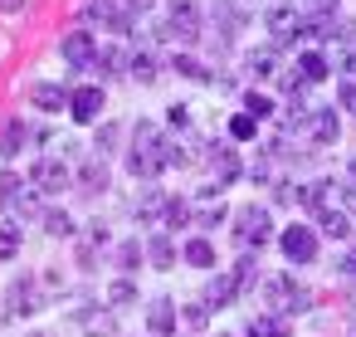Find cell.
Masks as SVG:
<instances>
[{
    "mask_svg": "<svg viewBox=\"0 0 356 337\" xmlns=\"http://www.w3.org/2000/svg\"><path fill=\"white\" fill-rule=\"evenodd\" d=\"M0 210H6L15 225H35V220H44L40 191H35L30 176H20V171H0Z\"/></svg>",
    "mask_w": 356,
    "mask_h": 337,
    "instance_id": "obj_1",
    "label": "cell"
},
{
    "mask_svg": "<svg viewBox=\"0 0 356 337\" xmlns=\"http://www.w3.org/2000/svg\"><path fill=\"white\" fill-rule=\"evenodd\" d=\"M200 30H205V20H200V0H171V6H166V15H161V40L191 49V45L200 40Z\"/></svg>",
    "mask_w": 356,
    "mask_h": 337,
    "instance_id": "obj_2",
    "label": "cell"
},
{
    "mask_svg": "<svg viewBox=\"0 0 356 337\" xmlns=\"http://www.w3.org/2000/svg\"><path fill=\"white\" fill-rule=\"evenodd\" d=\"M264 303H268V313L293 318V313H302V308L312 303V293H307L302 283H293L288 274H268V279H264Z\"/></svg>",
    "mask_w": 356,
    "mask_h": 337,
    "instance_id": "obj_3",
    "label": "cell"
},
{
    "mask_svg": "<svg viewBox=\"0 0 356 337\" xmlns=\"http://www.w3.org/2000/svg\"><path fill=\"white\" fill-rule=\"evenodd\" d=\"M234 240H239V249L259 254V249L273 240V215H268V205H244V210L234 215Z\"/></svg>",
    "mask_w": 356,
    "mask_h": 337,
    "instance_id": "obj_4",
    "label": "cell"
},
{
    "mask_svg": "<svg viewBox=\"0 0 356 337\" xmlns=\"http://www.w3.org/2000/svg\"><path fill=\"white\" fill-rule=\"evenodd\" d=\"M25 176H30V186L40 196H64V186H74V166L64 157H35Z\"/></svg>",
    "mask_w": 356,
    "mask_h": 337,
    "instance_id": "obj_5",
    "label": "cell"
},
{
    "mask_svg": "<svg viewBox=\"0 0 356 337\" xmlns=\"http://www.w3.org/2000/svg\"><path fill=\"white\" fill-rule=\"evenodd\" d=\"M264 30L273 35L278 49H293L298 45V6L293 0H268L264 6Z\"/></svg>",
    "mask_w": 356,
    "mask_h": 337,
    "instance_id": "obj_6",
    "label": "cell"
},
{
    "mask_svg": "<svg viewBox=\"0 0 356 337\" xmlns=\"http://www.w3.org/2000/svg\"><path fill=\"white\" fill-rule=\"evenodd\" d=\"M278 249H283L288 264H312V259H317V230L293 220V225L278 230Z\"/></svg>",
    "mask_w": 356,
    "mask_h": 337,
    "instance_id": "obj_7",
    "label": "cell"
},
{
    "mask_svg": "<svg viewBox=\"0 0 356 337\" xmlns=\"http://www.w3.org/2000/svg\"><path fill=\"white\" fill-rule=\"evenodd\" d=\"M205 166H210V186H215V191H225L229 181H239V176H244V162H239V152H234L229 142H210Z\"/></svg>",
    "mask_w": 356,
    "mask_h": 337,
    "instance_id": "obj_8",
    "label": "cell"
},
{
    "mask_svg": "<svg viewBox=\"0 0 356 337\" xmlns=\"http://www.w3.org/2000/svg\"><path fill=\"white\" fill-rule=\"evenodd\" d=\"M59 59L69 64V69H98V40L88 35V30H74V35H64L59 40Z\"/></svg>",
    "mask_w": 356,
    "mask_h": 337,
    "instance_id": "obj_9",
    "label": "cell"
},
{
    "mask_svg": "<svg viewBox=\"0 0 356 337\" xmlns=\"http://www.w3.org/2000/svg\"><path fill=\"white\" fill-rule=\"evenodd\" d=\"M83 15H88L93 25L118 30V35H132V30H137V15L122 6V0H88V6H83Z\"/></svg>",
    "mask_w": 356,
    "mask_h": 337,
    "instance_id": "obj_10",
    "label": "cell"
},
{
    "mask_svg": "<svg viewBox=\"0 0 356 337\" xmlns=\"http://www.w3.org/2000/svg\"><path fill=\"white\" fill-rule=\"evenodd\" d=\"M147 332H156V337H171V332H181V308H176L166 293L147 303Z\"/></svg>",
    "mask_w": 356,
    "mask_h": 337,
    "instance_id": "obj_11",
    "label": "cell"
},
{
    "mask_svg": "<svg viewBox=\"0 0 356 337\" xmlns=\"http://www.w3.org/2000/svg\"><path fill=\"white\" fill-rule=\"evenodd\" d=\"M307 137H312L317 147H332V142L341 137V113H337V108H317V113H307Z\"/></svg>",
    "mask_w": 356,
    "mask_h": 337,
    "instance_id": "obj_12",
    "label": "cell"
},
{
    "mask_svg": "<svg viewBox=\"0 0 356 337\" xmlns=\"http://www.w3.org/2000/svg\"><path fill=\"white\" fill-rule=\"evenodd\" d=\"M132 59H137V49H127V45H98V69H103V79L132 74Z\"/></svg>",
    "mask_w": 356,
    "mask_h": 337,
    "instance_id": "obj_13",
    "label": "cell"
},
{
    "mask_svg": "<svg viewBox=\"0 0 356 337\" xmlns=\"http://www.w3.org/2000/svg\"><path fill=\"white\" fill-rule=\"evenodd\" d=\"M98 113H103V88H93V84H88V88H74V98H69V118L88 127V123H98Z\"/></svg>",
    "mask_w": 356,
    "mask_h": 337,
    "instance_id": "obj_14",
    "label": "cell"
},
{
    "mask_svg": "<svg viewBox=\"0 0 356 337\" xmlns=\"http://www.w3.org/2000/svg\"><path fill=\"white\" fill-rule=\"evenodd\" d=\"M210 10H215V25H220L225 40H234V35L249 25V10L239 6V0H210Z\"/></svg>",
    "mask_w": 356,
    "mask_h": 337,
    "instance_id": "obj_15",
    "label": "cell"
},
{
    "mask_svg": "<svg viewBox=\"0 0 356 337\" xmlns=\"http://www.w3.org/2000/svg\"><path fill=\"white\" fill-rule=\"evenodd\" d=\"M234 298H239L234 274H210V279H205V293H200V303H205V308H229Z\"/></svg>",
    "mask_w": 356,
    "mask_h": 337,
    "instance_id": "obj_16",
    "label": "cell"
},
{
    "mask_svg": "<svg viewBox=\"0 0 356 337\" xmlns=\"http://www.w3.org/2000/svg\"><path fill=\"white\" fill-rule=\"evenodd\" d=\"M35 137V127L25 123V118H10L6 127H0V157H6V162H15L20 152H25V142Z\"/></svg>",
    "mask_w": 356,
    "mask_h": 337,
    "instance_id": "obj_17",
    "label": "cell"
},
{
    "mask_svg": "<svg viewBox=\"0 0 356 337\" xmlns=\"http://www.w3.org/2000/svg\"><path fill=\"white\" fill-rule=\"evenodd\" d=\"M69 98H74V88H64V84H35V88H30V103L44 108V113H64Z\"/></svg>",
    "mask_w": 356,
    "mask_h": 337,
    "instance_id": "obj_18",
    "label": "cell"
},
{
    "mask_svg": "<svg viewBox=\"0 0 356 337\" xmlns=\"http://www.w3.org/2000/svg\"><path fill=\"white\" fill-rule=\"evenodd\" d=\"M74 186H79V191H88V196H98V191L108 186V157H103V152H98V157H88V162L79 166Z\"/></svg>",
    "mask_w": 356,
    "mask_h": 337,
    "instance_id": "obj_19",
    "label": "cell"
},
{
    "mask_svg": "<svg viewBox=\"0 0 356 337\" xmlns=\"http://www.w3.org/2000/svg\"><path fill=\"white\" fill-rule=\"evenodd\" d=\"M176 254H181V249H176V240H171L166 230L147 240V264H152V269H161V274H166V269H176Z\"/></svg>",
    "mask_w": 356,
    "mask_h": 337,
    "instance_id": "obj_20",
    "label": "cell"
},
{
    "mask_svg": "<svg viewBox=\"0 0 356 337\" xmlns=\"http://www.w3.org/2000/svg\"><path fill=\"white\" fill-rule=\"evenodd\" d=\"M298 74H302L307 84H322V79L332 74V59H327L322 49H298Z\"/></svg>",
    "mask_w": 356,
    "mask_h": 337,
    "instance_id": "obj_21",
    "label": "cell"
},
{
    "mask_svg": "<svg viewBox=\"0 0 356 337\" xmlns=\"http://www.w3.org/2000/svg\"><path fill=\"white\" fill-rule=\"evenodd\" d=\"M166 201H171V196H166V191H156V186L147 181V191H142V196H137V205H132V215H137V220H161V215H166Z\"/></svg>",
    "mask_w": 356,
    "mask_h": 337,
    "instance_id": "obj_22",
    "label": "cell"
},
{
    "mask_svg": "<svg viewBox=\"0 0 356 337\" xmlns=\"http://www.w3.org/2000/svg\"><path fill=\"white\" fill-rule=\"evenodd\" d=\"M181 259H186L191 269H205V274H210V269H215V244H210L205 235H195V240L181 244Z\"/></svg>",
    "mask_w": 356,
    "mask_h": 337,
    "instance_id": "obj_23",
    "label": "cell"
},
{
    "mask_svg": "<svg viewBox=\"0 0 356 337\" xmlns=\"http://www.w3.org/2000/svg\"><path fill=\"white\" fill-rule=\"evenodd\" d=\"M83 337H118V313L113 308H88L83 313Z\"/></svg>",
    "mask_w": 356,
    "mask_h": 337,
    "instance_id": "obj_24",
    "label": "cell"
},
{
    "mask_svg": "<svg viewBox=\"0 0 356 337\" xmlns=\"http://www.w3.org/2000/svg\"><path fill=\"white\" fill-rule=\"evenodd\" d=\"M327 196H332V181H302V186H293V201L302 210H322Z\"/></svg>",
    "mask_w": 356,
    "mask_h": 337,
    "instance_id": "obj_25",
    "label": "cell"
},
{
    "mask_svg": "<svg viewBox=\"0 0 356 337\" xmlns=\"http://www.w3.org/2000/svg\"><path fill=\"white\" fill-rule=\"evenodd\" d=\"M317 230L332 235V240H351V220H346L337 205H322V210H317Z\"/></svg>",
    "mask_w": 356,
    "mask_h": 337,
    "instance_id": "obj_26",
    "label": "cell"
},
{
    "mask_svg": "<svg viewBox=\"0 0 356 337\" xmlns=\"http://www.w3.org/2000/svg\"><path fill=\"white\" fill-rule=\"evenodd\" d=\"M161 147H166V137H161V127L142 118V123L132 127V152H161Z\"/></svg>",
    "mask_w": 356,
    "mask_h": 337,
    "instance_id": "obj_27",
    "label": "cell"
},
{
    "mask_svg": "<svg viewBox=\"0 0 356 337\" xmlns=\"http://www.w3.org/2000/svg\"><path fill=\"white\" fill-rule=\"evenodd\" d=\"M229 274H234V283H239V293H244V288H259V279H264V274H259V254H249V249H239V264H234Z\"/></svg>",
    "mask_w": 356,
    "mask_h": 337,
    "instance_id": "obj_28",
    "label": "cell"
},
{
    "mask_svg": "<svg viewBox=\"0 0 356 337\" xmlns=\"http://www.w3.org/2000/svg\"><path fill=\"white\" fill-rule=\"evenodd\" d=\"M210 313H215V308H205V303H186V308H181V332H191V337L210 332Z\"/></svg>",
    "mask_w": 356,
    "mask_h": 337,
    "instance_id": "obj_29",
    "label": "cell"
},
{
    "mask_svg": "<svg viewBox=\"0 0 356 337\" xmlns=\"http://www.w3.org/2000/svg\"><path fill=\"white\" fill-rule=\"evenodd\" d=\"M191 220H195V205H191L186 196H171V201H166L161 225H166V230H181V225H191Z\"/></svg>",
    "mask_w": 356,
    "mask_h": 337,
    "instance_id": "obj_30",
    "label": "cell"
},
{
    "mask_svg": "<svg viewBox=\"0 0 356 337\" xmlns=\"http://www.w3.org/2000/svg\"><path fill=\"white\" fill-rule=\"evenodd\" d=\"M244 337H288V318L264 313V318H254V322L244 327Z\"/></svg>",
    "mask_w": 356,
    "mask_h": 337,
    "instance_id": "obj_31",
    "label": "cell"
},
{
    "mask_svg": "<svg viewBox=\"0 0 356 337\" xmlns=\"http://www.w3.org/2000/svg\"><path fill=\"white\" fill-rule=\"evenodd\" d=\"M244 64H249V74H254V79H268V74L278 69V45H264V49H254Z\"/></svg>",
    "mask_w": 356,
    "mask_h": 337,
    "instance_id": "obj_32",
    "label": "cell"
},
{
    "mask_svg": "<svg viewBox=\"0 0 356 337\" xmlns=\"http://www.w3.org/2000/svg\"><path fill=\"white\" fill-rule=\"evenodd\" d=\"M40 308V293H35V279H20L10 288V313H35Z\"/></svg>",
    "mask_w": 356,
    "mask_h": 337,
    "instance_id": "obj_33",
    "label": "cell"
},
{
    "mask_svg": "<svg viewBox=\"0 0 356 337\" xmlns=\"http://www.w3.org/2000/svg\"><path fill=\"white\" fill-rule=\"evenodd\" d=\"M20 249H25V235H20L15 220H6V225H0V259H15Z\"/></svg>",
    "mask_w": 356,
    "mask_h": 337,
    "instance_id": "obj_34",
    "label": "cell"
},
{
    "mask_svg": "<svg viewBox=\"0 0 356 337\" xmlns=\"http://www.w3.org/2000/svg\"><path fill=\"white\" fill-rule=\"evenodd\" d=\"M108 303H113V308H127V303H137V283H132L127 274H122V279H113V283H108Z\"/></svg>",
    "mask_w": 356,
    "mask_h": 337,
    "instance_id": "obj_35",
    "label": "cell"
},
{
    "mask_svg": "<svg viewBox=\"0 0 356 337\" xmlns=\"http://www.w3.org/2000/svg\"><path fill=\"white\" fill-rule=\"evenodd\" d=\"M229 137H234V142H254V137H259V118L234 113V118H229Z\"/></svg>",
    "mask_w": 356,
    "mask_h": 337,
    "instance_id": "obj_36",
    "label": "cell"
},
{
    "mask_svg": "<svg viewBox=\"0 0 356 337\" xmlns=\"http://www.w3.org/2000/svg\"><path fill=\"white\" fill-rule=\"evenodd\" d=\"M44 230H49L54 240H74V230H79V225H74L64 210H44Z\"/></svg>",
    "mask_w": 356,
    "mask_h": 337,
    "instance_id": "obj_37",
    "label": "cell"
},
{
    "mask_svg": "<svg viewBox=\"0 0 356 337\" xmlns=\"http://www.w3.org/2000/svg\"><path fill=\"white\" fill-rule=\"evenodd\" d=\"M142 259H147V244H137V240L118 244V269H122V274H132V269H137Z\"/></svg>",
    "mask_w": 356,
    "mask_h": 337,
    "instance_id": "obj_38",
    "label": "cell"
},
{
    "mask_svg": "<svg viewBox=\"0 0 356 337\" xmlns=\"http://www.w3.org/2000/svg\"><path fill=\"white\" fill-rule=\"evenodd\" d=\"M171 69H176V74H186V79H210V69H205L195 54H171Z\"/></svg>",
    "mask_w": 356,
    "mask_h": 337,
    "instance_id": "obj_39",
    "label": "cell"
},
{
    "mask_svg": "<svg viewBox=\"0 0 356 337\" xmlns=\"http://www.w3.org/2000/svg\"><path fill=\"white\" fill-rule=\"evenodd\" d=\"M307 88H312V84H307V79H302V74H298V69H293V74H283V79H278V93H288V98H293V103H302V98H307Z\"/></svg>",
    "mask_w": 356,
    "mask_h": 337,
    "instance_id": "obj_40",
    "label": "cell"
},
{
    "mask_svg": "<svg viewBox=\"0 0 356 337\" xmlns=\"http://www.w3.org/2000/svg\"><path fill=\"white\" fill-rule=\"evenodd\" d=\"M244 113H249V118H259V123H264V118H273V98H268V93H259V88H254V93H244Z\"/></svg>",
    "mask_w": 356,
    "mask_h": 337,
    "instance_id": "obj_41",
    "label": "cell"
},
{
    "mask_svg": "<svg viewBox=\"0 0 356 337\" xmlns=\"http://www.w3.org/2000/svg\"><path fill=\"white\" fill-rule=\"evenodd\" d=\"M132 79H142V84L156 79V59H152L147 49H137V59H132Z\"/></svg>",
    "mask_w": 356,
    "mask_h": 337,
    "instance_id": "obj_42",
    "label": "cell"
},
{
    "mask_svg": "<svg viewBox=\"0 0 356 337\" xmlns=\"http://www.w3.org/2000/svg\"><path fill=\"white\" fill-rule=\"evenodd\" d=\"M161 171H186V152H181V142H166V147H161Z\"/></svg>",
    "mask_w": 356,
    "mask_h": 337,
    "instance_id": "obj_43",
    "label": "cell"
},
{
    "mask_svg": "<svg viewBox=\"0 0 356 337\" xmlns=\"http://www.w3.org/2000/svg\"><path fill=\"white\" fill-rule=\"evenodd\" d=\"M337 108L356 113V79H341V84H337Z\"/></svg>",
    "mask_w": 356,
    "mask_h": 337,
    "instance_id": "obj_44",
    "label": "cell"
},
{
    "mask_svg": "<svg viewBox=\"0 0 356 337\" xmlns=\"http://www.w3.org/2000/svg\"><path fill=\"white\" fill-rule=\"evenodd\" d=\"M118 137H122V127H118V123H103V132H98V152L108 157V152L118 147Z\"/></svg>",
    "mask_w": 356,
    "mask_h": 337,
    "instance_id": "obj_45",
    "label": "cell"
},
{
    "mask_svg": "<svg viewBox=\"0 0 356 337\" xmlns=\"http://www.w3.org/2000/svg\"><path fill=\"white\" fill-rule=\"evenodd\" d=\"M298 6H302L307 15H337V6H341V0H298Z\"/></svg>",
    "mask_w": 356,
    "mask_h": 337,
    "instance_id": "obj_46",
    "label": "cell"
},
{
    "mask_svg": "<svg viewBox=\"0 0 356 337\" xmlns=\"http://www.w3.org/2000/svg\"><path fill=\"white\" fill-rule=\"evenodd\" d=\"M166 123H171L176 132H186V127H191V108H186V103H171V113H166Z\"/></svg>",
    "mask_w": 356,
    "mask_h": 337,
    "instance_id": "obj_47",
    "label": "cell"
},
{
    "mask_svg": "<svg viewBox=\"0 0 356 337\" xmlns=\"http://www.w3.org/2000/svg\"><path fill=\"white\" fill-rule=\"evenodd\" d=\"M220 220H225V205H210V210H200V215H195V225H200V230H215Z\"/></svg>",
    "mask_w": 356,
    "mask_h": 337,
    "instance_id": "obj_48",
    "label": "cell"
},
{
    "mask_svg": "<svg viewBox=\"0 0 356 337\" xmlns=\"http://www.w3.org/2000/svg\"><path fill=\"white\" fill-rule=\"evenodd\" d=\"M244 176H254V181H268V176H273V171H268V157H259L254 166H244Z\"/></svg>",
    "mask_w": 356,
    "mask_h": 337,
    "instance_id": "obj_49",
    "label": "cell"
},
{
    "mask_svg": "<svg viewBox=\"0 0 356 337\" xmlns=\"http://www.w3.org/2000/svg\"><path fill=\"white\" fill-rule=\"evenodd\" d=\"M337 274H341V279H351V283H356V249H351V254H341V264H337Z\"/></svg>",
    "mask_w": 356,
    "mask_h": 337,
    "instance_id": "obj_50",
    "label": "cell"
},
{
    "mask_svg": "<svg viewBox=\"0 0 356 337\" xmlns=\"http://www.w3.org/2000/svg\"><path fill=\"white\" fill-rule=\"evenodd\" d=\"M341 205L356 215V181H346V186H341Z\"/></svg>",
    "mask_w": 356,
    "mask_h": 337,
    "instance_id": "obj_51",
    "label": "cell"
},
{
    "mask_svg": "<svg viewBox=\"0 0 356 337\" xmlns=\"http://www.w3.org/2000/svg\"><path fill=\"white\" fill-rule=\"evenodd\" d=\"M20 6H25V0H0V10H6V15H10V10H20Z\"/></svg>",
    "mask_w": 356,
    "mask_h": 337,
    "instance_id": "obj_52",
    "label": "cell"
},
{
    "mask_svg": "<svg viewBox=\"0 0 356 337\" xmlns=\"http://www.w3.org/2000/svg\"><path fill=\"white\" fill-rule=\"evenodd\" d=\"M220 337H225V332H220Z\"/></svg>",
    "mask_w": 356,
    "mask_h": 337,
    "instance_id": "obj_53",
    "label": "cell"
},
{
    "mask_svg": "<svg viewBox=\"0 0 356 337\" xmlns=\"http://www.w3.org/2000/svg\"><path fill=\"white\" fill-rule=\"evenodd\" d=\"M35 337H40V332H35Z\"/></svg>",
    "mask_w": 356,
    "mask_h": 337,
    "instance_id": "obj_54",
    "label": "cell"
}]
</instances>
